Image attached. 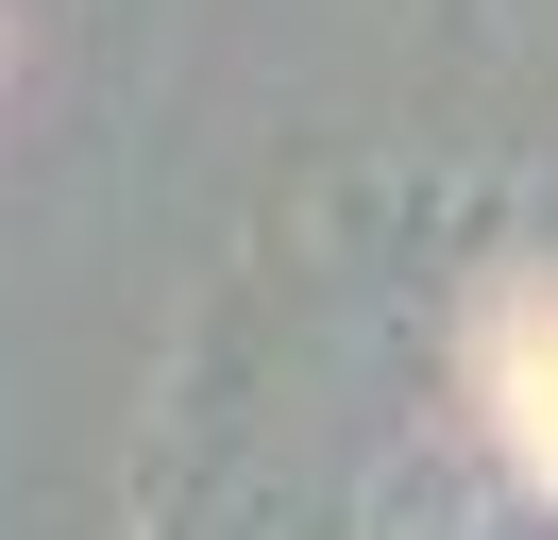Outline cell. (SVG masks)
Here are the masks:
<instances>
[{"instance_id": "cell-1", "label": "cell", "mask_w": 558, "mask_h": 540, "mask_svg": "<svg viewBox=\"0 0 558 540\" xmlns=\"http://www.w3.org/2000/svg\"><path fill=\"white\" fill-rule=\"evenodd\" d=\"M524 439L558 456V355H524Z\"/></svg>"}]
</instances>
